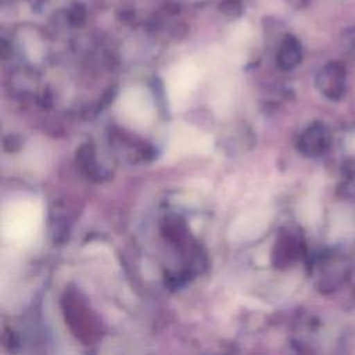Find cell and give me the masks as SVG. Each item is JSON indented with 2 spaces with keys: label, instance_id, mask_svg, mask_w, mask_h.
<instances>
[{
  "label": "cell",
  "instance_id": "cell-1",
  "mask_svg": "<svg viewBox=\"0 0 355 355\" xmlns=\"http://www.w3.org/2000/svg\"><path fill=\"white\" fill-rule=\"evenodd\" d=\"M316 85L322 94L330 100H340L345 93L347 71L341 62L326 64L318 73Z\"/></svg>",
  "mask_w": 355,
  "mask_h": 355
},
{
  "label": "cell",
  "instance_id": "cell-2",
  "mask_svg": "<svg viewBox=\"0 0 355 355\" xmlns=\"http://www.w3.org/2000/svg\"><path fill=\"white\" fill-rule=\"evenodd\" d=\"M4 223H8L11 239H26L35 232L37 223L36 209L32 205H18L17 209L10 212V219L4 220Z\"/></svg>",
  "mask_w": 355,
  "mask_h": 355
},
{
  "label": "cell",
  "instance_id": "cell-3",
  "mask_svg": "<svg viewBox=\"0 0 355 355\" xmlns=\"http://www.w3.org/2000/svg\"><path fill=\"white\" fill-rule=\"evenodd\" d=\"M121 105L123 108V114H126L130 121H135V123H143L151 115V103L150 97L146 93L125 94Z\"/></svg>",
  "mask_w": 355,
  "mask_h": 355
},
{
  "label": "cell",
  "instance_id": "cell-4",
  "mask_svg": "<svg viewBox=\"0 0 355 355\" xmlns=\"http://www.w3.org/2000/svg\"><path fill=\"white\" fill-rule=\"evenodd\" d=\"M330 133L329 129L322 123L312 125L302 136L301 147L304 153L309 155H319L329 148Z\"/></svg>",
  "mask_w": 355,
  "mask_h": 355
},
{
  "label": "cell",
  "instance_id": "cell-5",
  "mask_svg": "<svg viewBox=\"0 0 355 355\" xmlns=\"http://www.w3.org/2000/svg\"><path fill=\"white\" fill-rule=\"evenodd\" d=\"M277 58H279V64L286 69L295 67L301 60L300 42L293 36H287L282 43Z\"/></svg>",
  "mask_w": 355,
  "mask_h": 355
},
{
  "label": "cell",
  "instance_id": "cell-6",
  "mask_svg": "<svg viewBox=\"0 0 355 355\" xmlns=\"http://www.w3.org/2000/svg\"><path fill=\"white\" fill-rule=\"evenodd\" d=\"M28 1L31 3L32 7H40V6H43L47 0H28Z\"/></svg>",
  "mask_w": 355,
  "mask_h": 355
}]
</instances>
